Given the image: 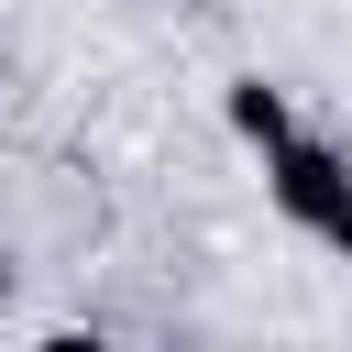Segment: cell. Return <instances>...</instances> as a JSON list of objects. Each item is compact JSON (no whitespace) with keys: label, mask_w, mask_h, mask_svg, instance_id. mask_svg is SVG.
<instances>
[{"label":"cell","mask_w":352,"mask_h":352,"mask_svg":"<svg viewBox=\"0 0 352 352\" xmlns=\"http://www.w3.org/2000/svg\"><path fill=\"white\" fill-rule=\"evenodd\" d=\"M231 121H242L264 154H286V99H275V88H231Z\"/></svg>","instance_id":"2"},{"label":"cell","mask_w":352,"mask_h":352,"mask_svg":"<svg viewBox=\"0 0 352 352\" xmlns=\"http://www.w3.org/2000/svg\"><path fill=\"white\" fill-rule=\"evenodd\" d=\"M330 242H341V253H352V198H341V209H330Z\"/></svg>","instance_id":"3"},{"label":"cell","mask_w":352,"mask_h":352,"mask_svg":"<svg viewBox=\"0 0 352 352\" xmlns=\"http://www.w3.org/2000/svg\"><path fill=\"white\" fill-rule=\"evenodd\" d=\"M44 352H99V341H88V330H55V341H44Z\"/></svg>","instance_id":"4"},{"label":"cell","mask_w":352,"mask_h":352,"mask_svg":"<svg viewBox=\"0 0 352 352\" xmlns=\"http://www.w3.org/2000/svg\"><path fill=\"white\" fill-rule=\"evenodd\" d=\"M275 198H286L297 220H319V231H330V209L352 198V176H341V154H319V143H286V154H275Z\"/></svg>","instance_id":"1"},{"label":"cell","mask_w":352,"mask_h":352,"mask_svg":"<svg viewBox=\"0 0 352 352\" xmlns=\"http://www.w3.org/2000/svg\"><path fill=\"white\" fill-rule=\"evenodd\" d=\"M0 297H11V253H0Z\"/></svg>","instance_id":"5"}]
</instances>
